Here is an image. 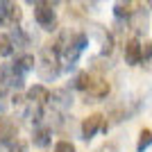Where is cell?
<instances>
[{"label": "cell", "instance_id": "cell-9", "mask_svg": "<svg viewBox=\"0 0 152 152\" xmlns=\"http://www.w3.org/2000/svg\"><path fill=\"white\" fill-rule=\"evenodd\" d=\"M27 100H30V104H39V107H43V104L50 102V91L45 89L43 84H34V86L27 89Z\"/></svg>", "mask_w": 152, "mask_h": 152}, {"label": "cell", "instance_id": "cell-14", "mask_svg": "<svg viewBox=\"0 0 152 152\" xmlns=\"http://www.w3.org/2000/svg\"><path fill=\"white\" fill-rule=\"evenodd\" d=\"M34 64H37V61H34V57H32V55H20V57L14 61V66L18 68V73H23V75H25L27 70L34 68Z\"/></svg>", "mask_w": 152, "mask_h": 152}, {"label": "cell", "instance_id": "cell-18", "mask_svg": "<svg viewBox=\"0 0 152 152\" xmlns=\"http://www.w3.org/2000/svg\"><path fill=\"white\" fill-rule=\"evenodd\" d=\"M116 16H118V18H123V16H125V18H129V16H132V12H129V7H127V2L125 5H123V2H116Z\"/></svg>", "mask_w": 152, "mask_h": 152}, {"label": "cell", "instance_id": "cell-6", "mask_svg": "<svg viewBox=\"0 0 152 152\" xmlns=\"http://www.w3.org/2000/svg\"><path fill=\"white\" fill-rule=\"evenodd\" d=\"M111 91V84L104 80V77H93V84L89 86L86 91V102H98V100H104Z\"/></svg>", "mask_w": 152, "mask_h": 152}, {"label": "cell", "instance_id": "cell-22", "mask_svg": "<svg viewBox=\"0 0 152 152\" xmlns=\"http://www.w3.org/2000/svg\"><path fill=\"white\" fill-rule=\"evenodd\" d=\"M7 91H9V86H7V84L2 82V80H0V100H2V98L7 95Z\"/></svg>", "mask_w": 152, "mask_h": 152}, {"label": "cell", "instance_id": "cell-20", "mask_svg": "<svg viewBox=\"0 0 152 152\" xmlns=\"http://www.w3.org/2000/svg\"><path fill=\"white\" fill-rule=\"evenodd\" d=\"M143 59H152V43L143 45Z\"/></svg>", "mask_w": 152, "mask_h": 152}, {"label": "cell", "instance_id": "cell-17", "mask_svg": "<svg viewBox=\"0 0 152 152\" xmlns=\"http://www.w3.org/2000/svg\"><path fill=\"white\" fill-rule=\"evenodd\" d=\"M55 152H75V145H73V143H70V141H57V143H55Z\"/></svg>", "mask_w": 152, "mask_h": 152}, {"label": "cell", "instance_id": "cell-25", "mask_svg": "<svg viewBox=\"0 0 152 152\" xmlns=\"http://www.w3.org/2000/svg\"><path fill=\"white\" fill-rule=\"evenodd\" d=\"M2 111H5V104H2V100H0V116H2Z\"/></svg>", "mask_w": 152, "mask_h": 152}, {"label": "cell", "instance_id": "cell-24", "mask_svg": "<svg viewBox=\"0 0 152 152\" xmlns=\"http://www.w3.org/2000/svg\"><path fill=\"white\" fill-rule=\"evenodd\" d=\"M43 2H45V5H50V7H55L57 2H61V0H43Z\"/></svg>", "mask_w": 152, "mask_h": 152}, {"label": "cell", "instance_id": "cell-2", "mask_svg": "<svg viewBox=\"0 0 152 152\" xmlns=\"http://www.w3.org/2000/svg\"><path fill=\"white\" fill-rule=\"evenodd\" d=\"M34 20L39 23V27H43L45 32H55L57 30V16L55 9L45 2H37L34 5Z\"/></svg>", "mask_w": 152, "mask_h": 152}, {"label": "cell", "instance_id": "cell-8", "mask_svg": "<svg viewBox=\"0 0 152 152\" xmlns=\"http://www.w3.org/2000/svg\"><path fill=\"white\" fill-rule=\"evenodd\" d=\"M50 104L55 111H66V109H70V104H73V95H70L68 89H57L50 93Z\"/></svg>", "mask_w": 152, "mask_h": 152}, {"label": "cell", "instance_id": "cell-19", "mask_svg": "<svg viewBox=\"0 0 152 152\" xmlns=\"http://www.w3.org/2000/svg\"><path fill=\"white\" fill-rule=\"evenodd\" d=\"M9 152H27V143L25 141H16V143L9 148Z\"/></svg>", "mask_w": 152, "mask_h": 152}, {"label": "cell", "instance_id": "cell-5", "mask_svg": "<svg viewBox=\"0 0 152 152\" xmlns=\"http://www.w3.org/2000/svg\"><path fill=\"white\" fill-rule=\"evenodd\" d=\"M23 77H25V75L18 73V68L14 66V61L0 66V80H2L9 89H20V86H23Z\"/></svg>", "mask_w": 152, "mask_h": 152}, {"label": "cell", "instance_id": "cell-16", "mask_svg": "<svg viewBox=\"0 0 152 152\" xmlns=\"http://www.w3.org/2000/svg\"><path fill=\"white\" fill-rule=\"evenodd\" d=\"M9 37H12V41H14V45H16V48H25V45L30 43V39L23 34V30H20L18 25H14V32L9 34Z\"/></svg>", "mask_w": 152, "mask_h": 152}, {"label": "cell", "instance_id": "cell-23", "mask_svg": "<svg viewBox=\"0 0 152 152\" xmlns=\"http://www.w3.org/2000/svg\"><path fill=\"white\" fill-rule=\"evenodd\" d=\"M23 100H25V98H23L20 93H14V98H12V102H14V104H23Z\"/></svg>", "mask_w": 152, "mask_h": 152}, {"label": "cell", "instance_id": "cell-10", "mask_svg": "<svg viewBox=\"0 0 152 152\" xmlns=\"http://www.w3.org/2000/svg\"><path fill=\"white\" fill-rule=\"evenodd\" d=\"M32 143L37 148H48L52 143V127H48V125L34 127V132H32Z\"/></svg>", "mask_w": 152, "mask_h": 152}, {"label": "cell", "instance_id": "cell-1", "mask_svg": "<svg viewBox=\"0 0 152 152\" xmlns=\"http://www.w3.org/2000/svg\"><path fill=\"white\" fill-rule=\"evenodd\" d=\"M59 59H61V55L52 48V43L41 48V61H39L37 70H39V77H41L43 82H50V80H55V77L59 75V70H61Z\"/></svg>", "mask_w": 152, "mask_h": 152}, {"label": "cell", "instance_id": "cell-4", "mask_svg": "<svg viewBox=\"0 0 152 152\" xmlns=\"http://www.w3.org/2000/svg\"><path fill=\"white\" fill-rule=\"evenodd\" d=\"M16 141H18V125H16L12 118L0 116V145L12 148Z\"/></svg>", "mask_w": 152, "mask_h": 152}, {"label": "cell", "instance_id": "cell-12", "mask_svg": "<svg viewBox=\"0 0 152 152\" xmlns=\"http://www.w3.org/2000/svg\"><path fill=\"white\" fill-rule=\"evenodd\" d=\"M152 145V129L150 127H143L139 132V141H136V152H145Z\"/></svg>", "mask_w": 152, "mask_h": 152}, {"label": "cell", "instance_id": "cell-15", "mask_svg": "<svg viewBox=\"0 0 152 152\" xmlns=\"http://www.w3.org/2000/svg\"><path fill=\"white\" fill-rule=\"evenodd\" d=\"M14 41L9 34H0V57H12L14 55Z\"/></svg>", "mask_w": 152, "mask_h": 152}, {"label": "cell", "instance_id": "cell-7", "mask_svg": "<svg viewBox=\"0 0 152 152\" xmlns=\"http://www.w3.org/2000/svg\"><path fill=\"white\" fill-rule=\"evenodd\" d=\"M123 55H125V64H129V66H136L143 61V45L139 43V39H129L125 43Z\"/></svg>", "mask_w": 152, "mask_h": 152}, {"label": "cell", "instance_id": "cell-21", "mask_svg": "<svg viewBox=\"0 0 152 152\" xmlns=\"http://www.w3.org/2000/svg\"><path fill=\"white\" fill-rule=\"evenodd\" d=\"M2 23H7V12H5V5L0 2V25Z\"/></svg>", "mask_w": 152, "mask_h": 152}, {"label": "cell", "instance_id": "cell-13", "mask_svg": "<svg viewBox=\"0 0 152 152\" xmlns=\"http://www.w3.org/2000/svg\"><path fill=\"white\" fill-rule=\"evenodd\" d=\"M129 23H132L134 30H145L148 25V14L143 12V9H136V12H132V16H129Z\"/></svg>", "mask_w": 152, "mask_h": 152}, {"label": "cell", "instance_id": "cell-26", "mask_svg": "<svg viewBox=\"0 0 152 152\" xmlns=\"http://www.w3.org/2000/svg\"><path fill=\"white\" fill-rule=\"evenodd\" d=\"M148 7H150V9H152V0H148Z\"/></svg>", "mask_w": 152, "mask_h": 152}, {"label": "cell", "instance_id": "cell-11", "mask_svg": "<svg viewBox=\"0 0 152 152\" xmlns=\"http://www.w3.org/2000/svg\"><path fill=\"white\" fill-rule=\"evenodd\" d=\"M93 84V75H91L89 70H82V73H77L75 80H73V89H80V91H89V86Z\"/></svg>", "mask_w": 152, "mask_h": 152}, {"label": "cell", "instance_id": "cell-27", "mask_svg": "<svg viewBox=\"0 0 152 152\" xmlns=\"http://www.w3.org/2000/svg\"><path fill=\"white\" fill-rule=\"evenodd\" d=\"M98 152H100V150H98Z\"/></svg>", "mask_w": 152, "mask_h": 152}, {"label": "cell", "instance_id": "cell-3", "mask_svg": "<svg viewBox=\"0 0 152 152\" xmlns=\"http://www.w3.org/2000/svg\"><path fill=\"white\" fill-rule=\"evenodd\" d=\"M80 129H82V139L91 141L100 129H102V132H107L109 123L104 121V116H102V114H91V116H86V118L82 121V127H80Z\"/></svg>", "mask_w": 152, "mask_h": 152}]
</instances>
